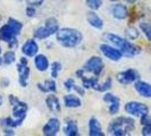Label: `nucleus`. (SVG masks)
Instances as JSON below:
<instances>
[{"label": "nucleus", "mask_w": 151, "mask_h": 136, "mask_svg": "<svg viewBox=\"0 0 151 136\" xmlns=\"http://www.w3.org/2000/svg\"><path fill=\"white\" fill-rule=\"evenodd\" d=\"M64 106L68 109H76V108H80L82 106V101L77 95L69 93L64 97Z\"/></svg>", "instance_id": "19"}, {"label": "nucleus", "mask_w": 151, "mask_h": 136, "mask_svg": "<svg viewBox=\"0 0 151 136\" xmlns=\"http://www.w3.org/2000/svg\"><path fill=\"white\" fill-rule=\"evenodd\" d=\"M8 101H9V105L13 107L14 105H16V103L19 101V99L17 98V97H15L14 94H10V95L8 97Z\"/></svg>", "instance_id": "38"}, {"label": "nucleus", "mask_w": 151, "mask_h": 136, "mask_svg": "<svg viewBox=\"0 0 151 136\" xmlns=\"http://www.w3.org/2000/svg\"><path fill=\"white\" fill-rule=\"evenodd\" d=\"M2 103H4V99H2V97L0 95V107L2 106Z\"/></svg>", "instance_id": "43"}, {"label": "nucleus", "mask_w": 151, "mask_h": 136, "mask_svg": "<svg viewBox=\"0 0 151 136\" xmlns=\"http://www.w3.org/2000/svg\"><path fill=\"white\" fill-rule=\"evenodd\" d=\"M74 85H75V81H74V78H67L65 82H64V86H65V89L67 91H73V87H74Z\"/></svg>", "instance_id": "33"}, {"label": "nucleus", "mask_w": 151, "mask_h": 136, "mask_svg": "<svg viewBox=\"0 0 151 136\" xmlns=\"http://www.w3.org/2000/svg\"><path fill=\"white\" fill-rule=\"evenodd\" d=\"M2 132H4V135H8V136L15 135L14 128H12V127H2Z\"/></svg>", "instance_id": "37"}, {"label": "nucleus", "mask_w": 151, "mask_h": 136, "mask_svg": "<svg viewBox=\"0 0 151 136\" xmlns=\"http://www.w3.org/2000/svg\"><path fill=\"white\" fill-rule=\"evenodd\" d=\"M125 35H126V38L131 40V41H133V40H136V39L139 38V35H140V32L139 30L134 27V26H129L126 30H125Z\"/></svg>", "instance_id": "27"}, {"label": "nucleus", "mask_w": 151, "mask_h": 136, "mask_svg": "<svg viewBox=\"0 0 151 136\" xmlns=\"http://www.w3.org/2000/svg\"><path fill=\"white\" fill-rule=\"evenodd\" d=\"M113 86V79L111 77H108L105 79V82L102 84H98L97 87L94 89V91H98V92H108V90H110Z\"/></svg>", "instance_id": "26"}, {"label": "nucleus", "mask_w": 151, "mask_h": 136, "mask_svg": "<svg viewBox=\"0 0 151 136\" xmlns=\"http://www.w3.org/2000/svg\"><path fill=\"white\" fill-rule=\"evenodd\" d=\"M81 81H82V85H83L85 89H92V90H94V89L97 87V85L99 84L98 77H97V76L88 77V76L84 75L83 77L81 78Z\"/></svg>", "instance_id": "24"}, {"label": "nucleus", "mask_w": 151, "mask_h": 136, "mask_svg": "<svg viewBox=\"0 0 151 136\" xmlns=\"http://www.w3.org/2000/svg\"><path fill=\"white\" fill-rule=\"evenodd\" d=\"M150 70H151V68H150Z\"/></svg>", "instance_id": "47"}, {"label": "nucleus", "mask_w": 151, "mask_h": 136, "mask_svg": "<svg viewBox=\"0 0 151 136\" xmlns=\"http://www.w3.org/2000/svg\"><path fill=\"white\" fill-rule=\"evenodd\" d=\"M38 89L43 93H56L57 92V84L55 78L47 79L43 83H38Z\"/></svg>", "instance_id": "21"}, {"label": "nucleus", "mask_w": 151, "mask_h": 136, "mask_svg": "<svg viewBox=\"0 0 151 136\" xmlns=\"http://www.w3.org/2000/svg\"><path fill=\"white\" fill-rule=\"evenodd\" d=\"M143 136H150L151 135V124H147V125H142V133Z\"/></svg>", "instance_id": "35"}, {"label": "nucleus", "mask_w": 151, "mask_h": 136, "mask_svg": "<svg viewBox=\"0 0 151 136\" xmlns=\"http://www.w3.org/2000/svg\"><path fill=\"white\" fill-rule=\"evenodd\" d=\"M1 64H4V61H2V58H0V65Z\"/></svg>", "instance_id": "44"}, {"label": "nucleus", "mask_w": 151, "mask_h": 136, "mask_svg": "<svg viewBox=\"0 0 151 136\" xmlns=\"http://www.w3.org/2000/svg\"><path fill=\"white\" fill-rule=\"evenodd\" d=\"M125 111L131 116H135V117H142L144 115L149 113V108L147 105H144L142 102H137V101H129L125 105Z\"/></svg>", "instance_id": "6"}, {"label": "nucleus", "mask_w": 151, "mask_h": 136, "mask_svg": "<svg viewBox=\"0 0 151 136\" xmlns=\"http://www.w3.org/2000/svg\"><path fill=\"white\" fill-rule=\"evenodd\" d=\"M17 45H18V41H17V39H14L13 41H10V42L8 43V47H9L10 49H14V48H17Z\"/></svg>", "instance_id": "41"}, {"label": "nucleus", "mask_w": 151, "mask_h": 136, "mask_svg": "<svg viewBox=\"0 0 151 136\" xmlns=\"http://www.w3.org/2000/svg\"><path fill=\"white\" fill-rule=\"evenodd\" d=\"M61 72V64L59 61H53L51 64V77L57 78L59 76V73Z\"/></svg>", "instance_id": "31"}, {"label": "nucleus", "mask_w": 151, "mask_h": 136, "mask_svg": "<svg viewBox=\"0 0 151 136\" xmlns=\"http://www.w3.org/2000/svg\"><path fill=\"white\" fill-rule=\"evenodd\" d=\"M29 110V106L26 102L23 101H18L16 105L13 106V117L15 118V120L17 121V124L21 126L23 124V121L26 118V113Z\"/></svg>", "instance_id": "10"}, {"label": "nucleus", "mask_w": 151, "mask_h": 136, "mask_svg": "<svg viewBox=\"0 0 151 136\" xmlns=\"http://www.w3.org/2000/svg\"><path fill=\"white\" fill-rule=\"evenodd\" d=\"M136 1H140V0H126V2H129V4H134Z\"/></svg>", "instance_id": "42"}, {"label": "nucleus", "mask_w": 151, "mask_h": 136, "mask_svg": "<svg viewBox=\"0 0 151 136\" xmlns=\"http://www.w3.org/2000/svg\"><path fill=\"white\" fill-rule=\"evenodd\" d=\"M0 19H1V16H0Z\"/></svg>", "instance_id": "46"}, {"label": "nucleus", "mask_w": 151, "mask_h": 136, "mask_svg": "<svg viewBox=\"0 0 151 136\" xmlns=\"http://www.w3.org/2000/svg\"><path fill=\"white\" fill-rule=\"evenodd\" d=\"M51 35H53L52 32L49 30L45 25V26H39L33 33V37H34L35 40H45V39H48Z\"/></svg>", "instance_id": "23"}, {"label": "nucleus", "mask_w": 151, "mask_h": 136, "mask_svg": "<svg viewBox=\"0 0 151 136\" xmlns=\"http://www.w3.org/2000/svg\"><path fill=\"white\" fill-rule=\"evenodd\" d=\"M86 21L89 23V25L92 26L96 30H102L104 27V21L100 16L96 13V10H89L86 14Z\"/></svg>", "instance_id": "16"}, {"label": "nucleus", "mask_w": 151, "mask_h": 136, "mask_svg": "<svg viewBox=\"0 0 151 136\" xmlns=\"http://www.w3.org/2000/svg\"><path fill=\"white\" fill-rule=\"evenodd\" d=\"M16 37H17V33L8 23H6L5 25H2L0 27V40L1 41H5V42L9 43L10 41L16 39Z\"/></svg>", "instance_id": "14"}, {"label": "nucleus", "mask_w": 151, "mask_h": 136, "mask_svg": "<svg viewBox=\"0 0 151 136\" xmlns=\"http://www.w3.org/2000/svg\"><path fill=\"white\" fill-rule=\"evenodd\" d=\"M45 25L52 32V34H56V33L58 32V30H59V23H58V21H57L55 17H49V18H47Z\"/></svg>", "instance_id": "25"}, {"label": "nucleus", "mask_w": 151, "mask_h": 136, "mask_svg": "<svg viewBox=\"0 0 151 136\" xmlns=\"http://www.w3.org/2000/svg\"><path fill=\"white\" fill-rule=\"evenodd\" d=\"M0 53H1V45H0Z\"/></svg>", "instance_id": "45"}, {"label": "nucleus", "mask_w": 151, "mask_h": 136, "mask_svg": "<svg viewBox=\"0 0 151 136\" xmlns=\"http://www.w3.org/2000/svg\"><path fill=\"white\" fill-rule=\"evenodd\" d=\"M110 13L115 19L118 21H123L129 17V8L126 7L123 4H114L113 6L110 7Z\"/></svg>", "instance_id": "13"}, {"label": "nucleus", "mask_w": 151, "mask_h": 136, "mask_svg": "<svg viewBox=\"0 0 151 136\" xmlns=\"http://www.w3.org/2000/svg\"><path fill=\"white\" fill-rule=\"evenodd\" d=\"M134 89L135 91L143 98H151V84L148 82H144L141 79H137L134 82Z\"/></svg>", "instance_id": "15"}, {"label": "nucleus", "mask_w": 151, "mask_h": 136, "mask_svg": "<svg viewBox=\"0 0 151 136\" xmlns=\"http://www.w3.org/2000/svg\"><path fill=\"white\" fill-rule=\"evenodd\" d=\"M56 39H57L58 43L63 45L64 48L72 49V48H75L82 43L83 35L76 29L64 27V29H59L58 32L56 33Z\"/></svg>", "instance_id": "3"}, {"label": "nucleus", "mask_w": 151, "mask_h": 136, "mask_svg": "<svg viewBox=\"0 0 151 136\" xmlns=\"http://www.w3.org/2000/svg\"><path fill=\"white\" fill-rule=\"evenodd\" d=\"M88 128H89V135L90 136H105L100 121L94 117L90 118L89 124H88Z\"/></svg>", "instance_id": "17"}, {"label": "nucleus", "mask_w": 151, "mask_h": 136, "mask_svg": "<svg viewBox=\"0 0 151 136\" xmlns=\"http://www.w3.org/2000/svg\"><path fill=\"white\" fill-rule=\"evenodd\" d=\"M102 2H104V0H85L86 6L91 10H98L99 8L102 6Z\"/></svg>", "instance_id": "30"}, {"label": "nucleus", "mask_w": 151, "mask_h": 136, "mask_svg": "<svg viewBox=\"0 0 151 136\" xmlns=\"http://www.w3.org/2000/svg\"><path fill=\"white\" fill-rule=\"evenodd\" d=\"M25 14H26L27 17H31V18H32V17H34V16L37 15V9H35V7L29 5V6L26 7V9H25Z\"/></svg>", "instance_id": "34"}, {"label": "nucleus", "mask_w": 151, "mask_h": 136, "mask_svg": "<svg viewBox=\"0 0 151 136\" xmlns=\"http://www.w3.org/2000/svg\"><path fill=\"white\" fill-rule=\"evenodd\" d=\"M104 39L108 41L110 44H113L114 47L118 48L122 51L123 56L127 57V58H132V57H135L139 53L141 52V48L139 45L133 44L129 39H124L117 35V34H114L110 32H107L104 34Z\"/></svg>", "instance_id": "1"}, {"label": "nucleus", "mask_w": 151, "mask_h": 136, "mask_svg": "<svg viewBox=\"0 0 151 136\" xmlns=\"http://www.w3.org/2000/svg\"><path fill=\"white\" fill-rule=\"evenodd\" d=\"M34 66L39 72H45L49 68V60L45 54H37L34 56Z\"/></svg>", "instance_id": "22"}, {"label": "nucleus", "mask_w": 151, "mask_h": 136, "mask_svg": "<svg viewBox=\"0 0 151 136\" xmlns=\"http://www.w3.org/2000/svg\"><path fill=\"white\" fill-rule=\"evenodd\" d=\"M64 133L67 136H78L80 135V129L77 126V122L74 119H67L65 121L64 126Z\"/></svg>", "instance_id": "20"}, {"label": "nucleus", "mask_w": 151, "mask_h": 136, "mask_svg": "<svg viewBox=\"0 0 151 136\" xmlns=\"http://www.w3.org/2000/svg\"><path fill=\"white\" fill-rule=\"evenodd\" d=\"M9 84H10V81L8 79V78H1V81H0V86L1 87H7V86H9Z\"/></svg>", "instance_id": "40"}, {"label": "nucleus", "mask_w": 151, "mask_h": 136, "mask_svg": "<svg viewBox=\"0 0 151 136\" xmlns=\"http://www.w3.org/2000/svg\"><path fill=\"white\" fill-rule=\"evenodd\" d=\"M105 68V62L102 60V58H100L99 56H92L88 60L85 61L83 66V69L85 73H90L93 76H99L101 75V73L104 72Z\"/></svg>", "instance_id": "4"}, {"label": "nucleus", "mask_w": 151, "mask_h": 136, "mask_svg": "<svg viewBox=\"0 0 151 136\" xmlns=\"http://www.w3.org/2000/svg\"><path fill=\"white\" fill-rule=\"evenodd\" d=\"M140 30L145 35V38L151 41V25L148 23H140Z\"/></svg>", "instance_id": "32"}, {"label": "nucleus", "mask_w": 151, "mask_h": 136, "mask_svg": "<svg viewBox=\"0 0 151 136\" xmlns=\"http://www.w3.org/2000/svg\"><path fill=\"white\" fill-rule=\"evenodd\" d=\"M16 60V54L15 52L10 49V50H8L7 52H5L4 54V57H2V61H4V64L5 65H12V64H14Z\"/></svg>", "instance_id": "28"}, {"label": "nucleus", "mask_w": 151, "mask_h": 136, "mask_svg": "<svg viewBox=\"0 0 151 136\" xmlns=\"http://www.w3.org/2000/svg\"><path fill=\"white\" fill-rule=\"evenodd\" d=\"M45 106L47 108L53 113H59L61 110V105L59 99L56 95H53V93H51L50 95H48L45 99Z\"/></svg>", "instance_id": "18"}, {"label": "nucleus", "mask_w": 151, "mask_h": 136, "mask_svg": "<svg viewBox=\"0 0 151 136\" xmlns=\"http://www.w3.org/2000/svg\"><path fill=\"white\" fill-rule=\"evenodd\" d=\"M137 79H140V73L134 68L122 70L117 74V81H118V83L123 84V85H129L131 83H134Z\"/></svg>", "instance_id": "8"}, {"label": "nucleus", "mask_w": 151, "mask_h": 136, "mask_svg": "<svg viewBox=\"0 0 151 136\" xmlns=\"http://www.w3.org/2000/svg\"><path fill=\"white\" fill-rule=\"evenodd\" d=\"M73 91H75L76 93H77L78 95H81V97H83L84 94H85V87H84L83 85H82V86H80V85L75 84V85H74V87H73Z\"/></svg>", "instance_id": "36"}, {"label": "nucleus", "mask_w": 151, "mask_h": 136, "mask_svg": "<svg viewBox=\"0 0 151 136\" xmlns=\"http://www.w3.org/2000/svg\"><path fill=\"white\" fill-rule=\"evenodd\" d=\"M43 1L45 0H30L29 1V5L33 6V7H39V6H41L43 4Z\"/></svg>", "instance_id": "39"}, {"label": "nucleus", "mask_w": 151, "mask_h": 136, "mask_svg": "<svg viewBox=\"0 0 151 136\" xmlns=\"http://www.w3.org/2000/svg\"><path fill=\"white\" fill-rule=\"evenodd\" d=\"M17 72H18V83L22 87H26L29 85L30 79V67H29V61L25 57H22L18 64H17Z\"/></svg>", "instance_id": "5"}, {"label": "nucleus", "mask_w": 151, "mask_h": 136, "mask_svg": "<svg viewBox=\"0 0 151 136\" xmlns=\"http://www.w3.org/2000/svg\"><path fill=\"white\" fill-rule=\"evenodd\" d=\"M102 100L106 102L107 105H109V113L111 116H115L119 112V109H121V99L116 95H114L113 93H109V92H105Z\"/></svg>", "instance_id": "9"}, {"label": "nucleus", "mask_w": 151, "mask_h": 136, "mask_svg": "<svg viewBox=\"0 0 151 136\" xmlns=\"http://www.w3.org/2000/svg\"><path fill=\"white\" fill-rule=\"evenodd\" d=\"M8 24L15 30V32L17 33V35L22 32L23 30V23L19 22V21H17L16 18H13V17H10V18H8Z\"/></svg>", "instance_id": "29"}, {"label": "nucleus", "mask_w": 151, "mask_h": 136, "mask_svg": "<svg viewBox=\"0 0 151 136\" xmlns=\"http://www.w3.org/2000/svg\"><path fill=\"white\" fill-rule=\"evenodd\" d=\"M60 120L56 117H52L42 127V134L45 136H56L60 130Z\"/></svg>", "instance_id": "11"}, {"label": "nucleus", "mask_w": 151, "mask_h": 136, "mask_svg": "<svg viewBox=\"0 0 151 136\" xmlns=\"http://www.w3.org/2000/svg\"><path fill=\"white\" fill-rule=\"evenodd\" d=\"M99 49H100L101 53H102L106 58H108L109 60L119 61L122 58H123V53H122V51L118 49V48L114 47L113 44H109V43H102V44H100Z\"/></svg>", "instance_id": "7"}, {"label": "nucleus", "mask_w": 151, "mask_h": 136, "mask_svg": "<svg viewBox=\"0 0 151 136\" xmlns=\"http://www.w3.org/2000/svg\"><path fill=\"white\" fill-rule=\"evenodd\" d=\"M135 129V121L131 117L121 116L109 122L108 133L113 136L129 135Z\"/></svg>", "instance_id": "2"}, {"label": "nucleus", "mask_w": 151, "mask_h": 136, "mask_svg": "<svg viewBox=\"0 0 151 136\" xmlns=\"http://www.w3.org/2000/svg\"><path fill=\"white\" fill-rule=\"evenodd\" d=\"M39 52V44L35 39H29L22 45V53L25 57H34Z\"/></svg>", "instance_id": "12"}]
</instances>
